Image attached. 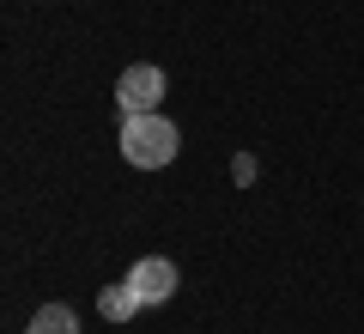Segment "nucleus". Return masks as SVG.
I'll return each instance as SVG.
<instances>
[{
	"instance_id": "3",
	"label": "nucleus",
	"mask_w": 364,
	"mask_h": 334,
	"mask_svg": "<svg viewBox=\"0 0 364 334\" xmlns=\"http://www.w3.org/2000/svg\"><path fill=\"white\" fill-rule=\"evenodd\" d=\"M128 286L140 292L146 310L170 304V292H176V261H164V256H140V261L128 268Z\"/></svg>"
},
{
	"instance_id": "1",
	"label": "nucleus",
	"mask_w": 364,
	"mask_h": 334,
	"mask_svg": "<svg viewBox=\"0 0 364 334\" xmlns=\"http://www.w3.org/2000/svg\"><path fill=\"white\" fill-rule=\"evenodd\" d=\"M182 134L170 116H158V110H140V116L122 122V158H128L134 170H164L170 158H176Z\"/></svg>"
},
{
	"instance_id": "4",
	"label": "nucleus",
	"mask_w": 364,
	"mask_h": 334,
	"mask_svg": "<svg viewBox=\"0 0 364 334\" xmlns=\"http://www.w3.org/2000/svg\"><path fill=\"white\" fill-rule=\"evenodd\" d=\"M134 310H146V304H140V292H134L128 280L97 292V316H104V322H134Z\"/></svg>"
},
{
	"instance_id": "5",
	"label": "nucleus",
	"mask_w": 364,
	"mask_h": 334,
	"mask_svg": "<svg viewBox=\"0 0 364 334\" xmlns=\"http://www.w3.org/2000/svg\"><path fill=\"white\" fill-rule=\"evenodd\" d=\"M25 334H79V316H73L67 304H43L37 316H31Z\"/></svg>"
},
{
	"instance_id": "2",
	"label": "nucleus",
	"mask_w": 364,
	"mask_h": 334,
	"mask_svg": "<svg viewBox=\"0 0 364 334\" xmlns=\"http://www.w3.org/2000/svg\"><path fill=\"white\" fill-rule=\"evenodd\" d=\"M158 98H164V73H158L152 61L128 67V73L116 79V103H122V116H140V110H158Z\"/></svg>"
}]
</instances>
